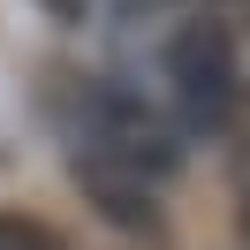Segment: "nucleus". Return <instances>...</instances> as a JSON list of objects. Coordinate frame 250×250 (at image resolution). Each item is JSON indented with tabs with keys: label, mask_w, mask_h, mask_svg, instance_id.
Wrapping results in <instances>:
<instances>
[{
	"label": "nucleus",
	"mask_w": 250,
	"mask_h": 250,
	"mask_svg": "<svg viewBox=\"0 0 250 250\" xmlns=\"http://www.w3.org/2000/svg\"><path fill=\"white\" fill-rule=\"evenodd\" d=\"M68 152L106 159V167H129V174H144V182L159 189L174 167H182V129H174L159 106H144V91L83 76V83H68Z\"/></svg>",
	"instance_id": "f257e3e1"
},
{
	"label": "nucleus",
	"mask_w": 250,
	"mask_h": 250,
	"mask_svg": "<svg viewBox=\"0 0 250 250\" xmlns=\"http://www.w3.org/2000/svg\"><path fill=\"white\" fill-rule=\"evenodd\" d=\"M167 99H174V129L189 137H228L235 114H243V68H235V46L212 16L182 23L167 38Z\"/></svg>",
	"instance_id": "f03ea898"
},
{
	"label": "nucleus",
	"mask_w": 250,
	"mask_h": 250,
	"mask_svg": "<svg viewBox=\"0 0 250 250\" xmlns=\"http://www.w3.org/2000/svg\"><path fill=\"white\" fill-rule=\"evenodd\" d=\"M68 167H76L83 197H91V205H99V212H106L122 235H159V228H167V220H159V189L144 182V174L106 167V159H83V152H68Z\"/></svg>",
	"instance_id": "7ed1b4c3"
},
{
	"label": "nucleus",
	"mask_w": 250,
	"mask_h": 250,
	"mask_svg": "<svg viewBox=\"0 0 250 250\" xmlns=\"http://www.w3.org/2000/svg\"><path fill=\"white\" fill-rule=\"evenodd\" d=\"M0 250H68V243L31 212H0Z\"/></svg>",
	"instance_id": "20e7f679"
},
{
	"label": "nucleus",
	"mask_w": 250,
	"mask_h": 250,
	"mask_svg": "<svg viewBox=\"0 0 250 250\" xmlns=\"http://www.w3.org/2000/svg\"><path fill=\"white\" fill-rule=\"evenodd\" d=\"M38 8H46L53 23H83V16H91V0H38Z\"/></svg>",
	"instance_id": "39448f33"
}]
</instances>
